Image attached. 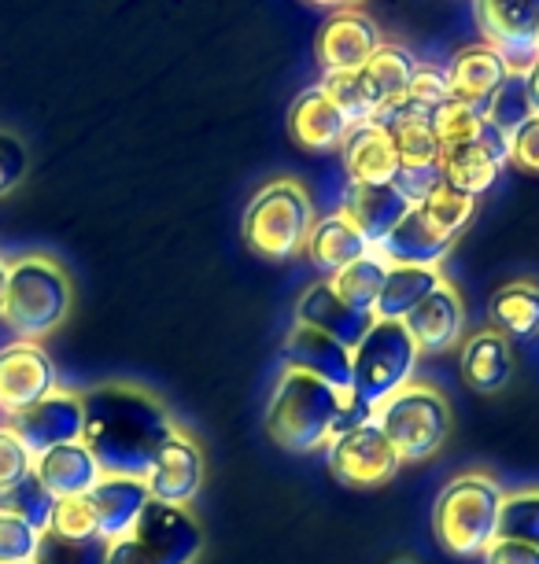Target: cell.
I'll list each match as a JSON object with an SVG mask.
<instances>
[{
    "instance_id": "cell-28",
    "label": "cell",
    "mask_w": 539,
    "mask_h": 564,
    "mask_svg": "<svg viewBox=\"0 0 539 564\" xmlns=\"http://www.w3.org/2000/svg\"><path fill=\"white\" fill-rule=\"evenodd\" d=\"M499 163L484 152L477 141H466V144H454V148H443L440 155V174H443V185L459 188L466 196H484L488 188L499 181Z\"/></svg>"
},
{
    "instance_id": "cell-21",
    "label": "cell",
    "mask_w": 539,
    "mask_h": 564,
    "mask_svg": "<svg viewBox=\"0 0 539 564\" xmlns=\"http://www.w3.org/2000/svg\"><path fill=\"white\" fill-rule=\"evenodd\" d=\"M34 480L52 498H74V495H89L104 480V473L86 443H67L34 457Z\"/></svg>"
},
{
    "instance_id": "cell-12",
    "label": "cell",
    "mask_w": 539,
    "mask_h": 564,
    "mask_svg": "<svg viewBox=\"0 0 539 564\" xmlns=\"http://www.w3.org/2000/svg\"><path fill=\"white\" fill-rule=\"evenodd\" d=\"M8 424L23 435L30 454L41 457L45 451H56V446L82 443V432H86V399H82L78 391L56 388L48 399H41L37 406L15 413Z\"/></svg>"
},
{
    "instance_id": "cell-37",
    "label": "cell",
    "mask_w": 539,
    "mask_h": 564,
    "mask_svg": "<svg viewBox=\"0 0 539 564\" xmlns=\"http://www.w3.org/2000/svg\"><path fill=\"white\" fill-rule=\"evenodd\" d=\"M499 535L525 539L539 550V487H521V491H506Z\"/></svg>"
},
{
    "instance_id": "cell-48",
    "label": "cell",
    "mask_w": 539,
    "mask_h": 564,
    "mask_svg": "<svg viewBox=\"0 0 539 564\" xmlns=\"http://www.w3.org/2000/svg\"><path fill=\"white\" fill-rule=\"evenodd\" d=\"M473 141H477V144L484 148V152H488L499 166H510V137L495 130V126H492L488 119H484V126L477 130V137H473Z\"/></svg>"
},
{
    "instance_id": "cell-51",
    "label": "cell",
    "mask_w": 539,
    "mask_h": 564,
    "mask_svg": "<svg viewBox=\"0 0 539 564\" xmlns=\"http://www.w3.org/2000/svg\"><path fill=\"white\" fill-rule=\"evenodd\" d=\"M306 4H319V8H330V12H341V8H352L355 0H306Z\"/></svg>"
},
{
    "instance_id": "cell-47",
    "label": "cell",
    "mask_w": 539,
    "mask_h": 564,
    "mask_svg": "<svg viewBox=\"0 0 539 564\" xmlns=\"http://www.w3.org/2000/svg\"><path fill=\"white\" fill-rule=\"evenodd\" d=\"M484 564H539V550L525 539L499 535L484 550Z\"/></svg>"
},
{
    "instance_id": "cell-6",
    "label": "cell",
    "mask_w": 539,
    "mask_h": 564,
    "mask_svg": "<svg viewBox=\"0 0 539 564\" xmlns=\"http://www.w3.org/2000/svg\"><path fill=\"white\" fill-rule=\"evenodd\" d=\"M204 528L188 506L148 502L130 535L108 546V564H196Z\"/></svg>"
},
{
    "instance_id": "cell-22",
    "label": "cell",
    "mask_w": 539,
    "mask_h": 564,
    "mask_svg": "<svg viewBox=\"0 0 539 564\" xmlns=\"http://www.w3.org/2000/svg\"><path fill=\"white\" fill-rule=\"evenodd\" d=\"M341 210L355 221L358 232L369 240V248H377L410 215V204L396 193V185H352L347 181Z\"/></svg>"
},
{
    "instance_id": "cell-20",
    "label": "cell",
    "mask_w": 539,
    "mask_h": 564,
    "mask_svg": "<svg viewBox=\"0 0 539 564\" xmlns=\"http://www.w3.org/2000/svg\"><path fill=\"white\" fill-rule=\"evenodd\" d=\"M289 133L300 148L333 152V148H341L344 137L352 133V122H347V115L330 100V93H325L322 85H314V89H306L292 100Z\"/></svg>"
},
{
    "instance_id": "cell-8",
    "label": "cell",
    "mask_w": 539,
    "mask_h": 564,
    "mask_svg": "<svg viewBox=\"0 0 539 564\" xmlns=\"http://www.w3.org/2000/svg\"><path fill=\"white\" fill-rule=\"evenodd\" d=\"M377 421L388 440H392L399 457H403V465L429 462L451 432L448 399H443L432 384H421V380L407 384L388 402H380Z\"/></svg>"
},
{
    "instance_id": "cell-5",
    "label": "cell",
    "mask_w": 539,
    "mask_h": 564,
    "mask_svg": "<svg viewBox=\"0 0 539 564\" xmlns=\"http://www.w3.org/2000/svg\"><path fill=\"white\" fill-rule=\"evenodd\" d=\"M314 229V207L311 196L300 181H270L262 185L251 204L245 210V243L259 259L270 262H284L292 254H300L306 248V237Z\"/></svg>"
},
{
    "instance_id": "cell-29",
    "label": "cell",
    "mask_w": 539,
    "mask_h": 564,
    "mask_svg": "<svg viewBox=\"0 0 539 564\" xmlns=\"http://www.w3.org/2000/svg\"><path fill=\"white\" fill-rule=\"evenodd\" d=\"M492 322L495 333L506 339H532L539 336V284L536 281H510L492 295Z\"/></svg>"
},
{
    "instance_id": "cell-50",
    "label": "cell",
    "mask_w": 539,
    "mask_h": 564,
    "mask_svg": "<svg viewBox=\"0 0 539 564\" xmlns=\"http://www.w3.org/2000/svg\"><path fill=\"white\" fill-rule=\"evenodd\" d=\"M8 276H12V262L0 259V311H4V295H8Z\"/></svg>"
},
{
    "instance_id": "cell-27",
    "label": "cell",
    "mask_w": 539,
    "mask_h": 564,
    "mask_svg": "<svg viewBox=\"0 0 539 564\" xmlns=\"http://www.w3.org/2000/svg\"><path fill=\"white\" fill-rule=\"evenodd\" d=\"M462 377L481 395H495L510 380V339L503 333H477L462 344Z\"/></svg>"
},
{
    "instance_id": "cell-35",
    "label": "cell",
    "mask_w": 539,
    "mask_h": 564,
    "mask_svg": "<svg viewBox=\"0 0 539 564\" xmlns=\"http://www.w3.org/2000/svg\"><path fill=\"white\" fill-rule=\"evenodd\" d=\"M484 126V104H470L451 97L448 104H440L432 111V133H436L440 148H454V144H466L477 137V130Z\"/></svg>"
},
{
    "instance_id": "cell-9",
    "label": "cell",
    "mask_w": 539,
    "mask_h": 564,
    "mask_svg": "<svg viewBox=\"0 0 539 564\" xmlns=\"http://www.w3.org/2000/svg\"><path fill=\"white\" fill-rule=\"evenodd\" d=\"M325 465L341 484L369 491V487H385L399 473L403 457L392 446V440L380 429L377 413L355 429L341 432L336 440L325 446Z\"/></svg>"
},
{
    "instance_id": "cell-44",
    "label": "cell",
    "mask_w": 539,
    "mask_h": 564,
    "mask_svg": "<svg viewBox=\"0 0 539 564\" xmlns=\"http://www.w3.org/2000/svg\"><path fill=\"white\" fill-rule=\"evenodd\" d=\"M407 97L414 100V104H421V108H425V111H436L440 104H448V100H451V82H448V70L429 67V63H418L414 82H410Z\"/></svg>"
},
{
    "instance_id": "cell-33",
    "label": "cell",
    "mask_w": 539,
    "mask_h": 564,
    "mask_svg": "<svg viewBox=\"0 0 539 564\" xmlns=\"http://www.w3.org/2000/svg\"><path fill=\"white\" fill-rule=\"evenodd\" d=\"M532 100H528V85H525V74H506V82L499 89L484 100V119H488L495 130L514 137L521 126L532 119Z\"/></svg>"
},
{
    "instance_id": "cell-23",
    "label": "cell",
    "mask_w": 539,
    "mask_h": 564,
    "mask_svg": "<svg viewBox=\"0 0 539 564\" xmlns=\"http://www.w3.org/2000/svg\"><path fill=\"white\" fill-rule=\"evenodd\" d=\"M303 251H306V259L314 262V270L325 273V281H330L333 273H341L344 265L374 254L369 240L358 232V226L344 215V210L325 215V218H314V229H311V237H306Z\"/></svg>"
},
{
    "instance_id": "cell-25",
    "label": "cell",
    "mask_w": 539,
    "mask_h": 564,
    "mask_svg": "<svg viewBox=\"0 0 539 564\" xmlns=\"http://www.w3.org/2000/svg\"><path fill=\"white\" fill-rule=\"evenodd\" d=\"M454 240H443L436 237L414 207H410V215L399 221V226L388 232L385 243H377L374 254L380 262L388 265H429V270H436L440 259H448Z\"/></svg>"
},
{
    "instance_id": "cell-52",
    "label": "cell",
    "mask_w": 539,
    "mask_h": 564,
    "mask_svg": "<svg viewBox=\"0 0 539 564\" xmlns=\"http://www.w3.org/2000/svg\"><path fill=\"white\" fill-rule=\"evenodd\" d=\"M396 564H410V561H396Z\"/></svg>"
},
{
    "instance_id": "cell-34",
    "label": "cell",
    "mask_w": 539,
    "mask_h": 564,
    "mask_svg": "<svg viewBox=\"0 0 539 564\" xmlns=\"http://www.w3.org/2000/svg\"><path fill=\"white\" fill-rule=\"evenodd\" d=\"M322 89L330 93V100L347 115V122H352V126H363V122L377 119L380 104H377L374 93H369L363 70H333V74H325Z\"/></svg>"
},
{
    "instance_id": "cell-39",
    "label": "cell",
    "mask_w": 539,
    "mask_h": 564,
    "mask_svg": "<svg viewBox=\"0 0 539 564\" xmlns=\"http://www.w3.org/2000/svg\"><path fill=\"white\" fill-rule=\"evenodd\" d=\"M48 535L67 539V542L100 539L97 535V520H93V509L86 502V495L56 498V506H52V520H48Z\"/></svg>"
},
{
    "instance_id": "cell-18",
    "label": "cell",
    "mask_w": 539,
    "mask_h": 564,
    "mask_svg": "<svg viewBox=\"0 0 539 564\" xmlns=\"http://www.w3.org/2000/svg\"><path fill=\"white\" fill-rule=\"evenodd\" d=\"M295 322L319 328V333L333 336L336 344L355 350L366 339L369 328H374V314L352 311V306L330 289V281H314L311 289H303L300 303H295Z\"/></svg>"
},
{
    "instance_id": "cell-26",
    "label": "cell",
    "mask_w": 539,
    "mask_h": 564,
    "mask_svg": "<svg viewBox=\"0 0 539 564\" xmlns=\"http://www.w3.org/2000/svg\"><path fill=\"white\" fill-rule=\"evenodd\" d=\"M440 281V270H429V265H388L385 289L374 303V322H407Z\"/></svg>"
},
{
    "instance_id": "cell-7",
    "label": "cell",
    "mask_w": 539,
    "mask_h": 564,
    "mask_svg": "<svg viewBox=\"0 0 539 564\" xmlns=\"http://www.w3.org/2000/svg\"><path fill=\"white\" fill-rule=\"evenodd\" d=\"M418 355L421 350L403 322H374L363 344L352 350L355 395L369 406H380V402L399 395L407 384H414Z\"/></svg>"
},
{
    "instance_id": "cell-53",
    "label": "cell",
    "mask_w": 539,
    "mask_h": 564,
    "mask_svg": "<svg viewBox=\"0 0 539 564\" xmlns=\"http://www.w3.org/2000/svg\"><path fill=\"white\" fill-rule=\"evenodd\" d=\"M23 564H37V561H23Z\"/></svg>"
},
{
    "instance_id": "cell-1",
    "label": "cell",
    "mask_w": 539,
    "mask_h": 564,
    "mask_svg": "<svg viewBox=\"0 0 539 564\" xmlns=\"http://www.w3.org/2000/svg\"><path fill=\"white\" fill-rule=\"evenodd\" d=\"M86 432L82 443L97 457L104 476L148 480L160 446L177 424L152 391L133 384H104L86 391Z\"/></svg>"
},
{
    "instance_id": "cell-17",
    "label": "cell",
    "mask_w": 539,
    "mask_h": 564,
    "mask_svg": "<svg viewBox=\"0 0 539 564\" xmlns=\"http://www.w3.org/2000/svg\"><path fill=\"white\" fill-rule=\"evenodd\" d=\"M407 333L414 336L418 350H448L462 344L466 333V303H462L459 289L451 281H440L429 292L425 303H418V311L407 317Z\"/></svg>"
},
{
    "instance_id": "cell-46",
    "label": "cell",
    "mask_w": 539,
    "mask_h": 564,
    "mask_svg": "<svg viewBox=\"0 0 539 564\" xmlns=\"http://www.w3.org/2000/svg\"><path fill=\"white\" fill-rule=\"evenodd\" d=\"M510 163L539 174V115H532V119L510 137Z\"/></svg>"
},
{
    "instance_id": "cell-13",
    "label": "cell",
    "mask_w": 539,
    "mask_h": 564,
    "mask_svg": "<svg viewBox=\"0 0 539 564\" xmlns=\"http://www.w3.org/2000/svg\"><path fill=\"white\" fill-rule=\"evenodd\" d=\"M148 491L155 502L166 506H193V498L204 487V451L188 432L174 429V435L160 446L148 473Z\"/></svg>"
},
{
    "instance_id": "cell-19",
    "label": "cell",
    "mask_w": 539,
    "mask_h": 564,
    "mask_svg": "<svg viewBox=\"0 0 539 564\" xmlns=\"http://www.w3.org/2000/svg\"><path fill=\"white\" fill-rule=\"evenodd\" d=\"M344 170L352 185H392L399 170V152L392 133L380 122H363L352 126V133L341 144Z\"/></svg>"
},
{
    "instance_id": "cell-32",
    "label": "cell",
    "mask_w": 539,
    "mask_h": 564,
    "mask_svg": "<svg viewBox=\"0 0 539 564\" xmlns=\"http://www.w3.org/2000/svg\"><path fill=\"white\" fill-rule=\"evenodd\" d=\"M421 221L436 232V237L443 240H454L462 229L470 226V218H473V210H477V199L466 196V193H459V188H451V185H440L436 193H432L425 204L414 207Z\"/></svg>"
},
{
    "instance_id": "cell-14",
    "label": "cell",
    "mask_w": 539,
    "mask_h": 564,
    "mask_svg": "<svg viewBox=\"0 0 539 564\" xmlns=\"http://www.w3.org/2000/svg\"><path fill=\"white\" fill-rule=\"evenodd\" d=\"M380 48V30L366 12L358 8H341L325 19L322 34H319V63L325 74L333 70H363L366 59Z\"/></svg>"
},
{
    "instance_id": "cell-31",
    "label": "cell",
    "mask_w": 539,
    "mask_h": 564,
    "mask_svg": "<svg viewBox=\"0 0 539 564\" xmlns=\"http://www.w3.org/2000/svg\"><path fill=\"white\" fill-rule=\"evenodd\" d=\"M385 276H388V262H380L377 254H366L352 265H344L341 273L330 276V289L341 295V300L352 306L358 314H374V303L380 289H385Z\"/></svg>"
},
{
    "instance_id": "cell-30",
    "label": "cell",
    "mask_w": 539,
    "mask_h": 564,
    "mask_svg": "<svg viewBox=\"0 0 539 564\" xmlns=\"http://www.w3.org/2000/svg\"><path fill=\"white\" fill-rule=\"evenodd\" d=\"M414 70H418V59L410 56L403 45H388V41H380V48L366 59L363 78L369 85V93L377 97V104L385 108V104L407 97L410 82H414Z\"/></svg>"
},
{
    "instance_id": "cell-45",
    "label": "cell",
    "mask_w": 539,
    "mask_h": 564,
    "mask_svg": "<svg viewBox=\"0 0 539 564\" xmlns=\"http://www.w3.org/2000/svg\"><path fill=\"white\" fill-rule=\"evenodd\" d=\"M26 166H30V155H26V144L19 141L15 133H4L0 130V199L12 196L26 177Z\"/></svg>"
},
{
    "instance_id": "cell-11",
    "label": "cell",
    "mask_w": 539,
    "mask_h": 564,
    "mask_svg": "<svg viewBox=\"0 0 539 564\" xmlns=\"http://www.w3.org/2000/svg\"><path fill=\"white\" fill-rule=\"evenodd\" d=\"M56 388V366H52V358L41 344L15 339V344L0 350V410L8 417L37 406Z\"/></svg>"
},
{
    "instance_id": "cell-43",
    "label": "cell",
    "mask_w": 539,
    "mask_h": 564,
    "mask_svg": "<svg viewBox=\"0 0 539 564\" xmlns=\"http://www.w3.org/2000/svg\"><path fill=\"white\" fill-rule=\"evenodd\" d=\"M392 185H396V193L403 196L410 207H421L443 185L440 163L436 166H399L396 177H392Z\"/></svg>"
},
{
    "instance_id": "cell-24",
    "label": "cell",
    "mask_w": 539,
    "mask_h": 564,
    "mask_svg": "<svg viewBox=\"0 0 539 564\" xmlns=\"http://www.w3.org/2000/svg\"><path fill=\"white\" fill-rule=\"evenodd\" d=\"M506 63L492 45H466L459 48L448 63V82H451V97L484 104L495 89L506 82Z\"/></svg>"
},
{
    "instance_id": "cell-38",
    "label": "cell",
    "mask_w": 539,
    "mask_h": 564,
    "mask_svg": "<svg viewBox=\"0 0 539 564\" xmlns=\"http://www.w3.org/2000/svg\"><path fill=\"white\" fill-rule=\"evenodd\" d=\"M41 531L23 520L12 509L0 506V564H23V561H37L41 550Z\"/></svg>"
},
{
    "instance_id": "cell-41",
    "label": "cell",
    "mask_w": 539,
    "mask_h": 564,
    "mask_svg": "<svg viewBox=\"0 0 539 564\" xmlns=\"http://www.w3.org/2000/svg\"><path fill=\"white\" fill-rule=\"evenodd\" d=\"M0 506L12 509V513H19L23 520H30L41 535H48V520H52V506H56V498H52L34 476H30L26 484H19L15 491H8L4 498H0Z\"/></svg>"
},
{
    "instance_id": "cell-4",
    "label": "cell",
    "mask_w": 539,
    "mask_h": 564,
    "mask_svg": "<svg viewBox=\"0 0 539 564\" xmlns=\"http://www.w3.org/2000/svg\"><path fill=\"white\" fill-rule=\"evenodd\" d=\"M71 300V276L63 273L60 262L45 259V254H23V259L12 262L0 322L12 328L19 339L41 344L67 322Z\"/></svg>"
},
{
    "instance_id": "cell-2",
    "label": "cell",
    "mask_w": 539,
    "mask_h": 564,
    "mask_svg": "<svg viewBox=\"0 0 539 564\" xmlns=\"http://www.w3.org/2000/svg\"><path fill=\"white\" fill-rule=\"evenodd\" d=\"M355 395H341L311 372L289 369L278 377L267 406L270 440L289 454H314L336 440L344 424V410Z\"/></svg>"
},
{
    "instance_id": "cell-42",
    "label": "cell",
    "mask_w": 539,
    "mask_h": 564,
    "mask_svg": "<svg viewBox=\"0 0 539 564\" xmlns=\"http://www.w3.org/2000/svg\"><path fill=\"white\" fill-rule=\"evenodd\" d=\"M37 564H108V542L89 539V542H67L56 535L41 539Z\"/></svg>"
},
{
    "instance_id": "cell-36",
    "label": "cell",
    "mask_w": 539,
    "mask_h": 564,
    "mask_svg": "<svg viewBox=\"0 0 539 564\" xmlns=\"http://www.w3.org/2000/svg\"><path fill=\"white\" fill-rule=\"evenodd\" d=\"M392 141L399 152V166H436L443 148L432 133V119H407L392 126Z\"/></svg>"
},
{
    "instance_id": "cell-15",
    "label": "cell",
    "mask_w": 539,
    "mask_h": 564,
    "mask_svg": "<svg viewBox=\"0 0 539 564\" xmlns=\"http://www.w3.org/2000/svg\"><path fill=\"white\" fill-rule=\"evenodd\" d=\"M284 366L311 372V377L325 380L341 395H355L352 388V347L336 344L333 336L319 333V328L295 322L284 336Z\"/></svg>"
},
{
    "instance_id": "cell-40",
    "label": "cell",
    "mask_w": 539,
    "mask_h": 564,
    "mask_svg": "<svg viewBox=\"0 0 539 564\" xmlns=\"http://www.w3.org/2000/svg\"><path fill=\"white\" fill-rule=\"evenodd\" d=\"M34 476V454L12 424H0V498Z\"/></svg>"
},
{
    "instance_id": "cell-3",
    "label": "cell",
    "mask_w": 539,
    "mask_h": 564,
    "mask_svg": "<svg viewBox=\"0 0 539 564\" xmlns=\"http://www.w3.org/2000/svg\"><path fill=\"white\" fill-rule=\"evenodd\" d=\"M506 491L488 473H462L443 487L432 509L436 542L454 557H484L499 539Z\"/></svg>"
},
{
    "instance_id": "cell-16",
    "label": "cell",
    "mask_w": 539,
    "mask_h": 564,
    "mask_svg": "<svg viewBox=\"0 0 539 564\" xmlns=\"http://www.w3.org/2000/svg\"><path fill=\"white\" fill-rule=\"evenodd\" d=\"M86 502L97 520V535L108 542H119L122 535H130L133 524L141 520V513L152 502L144 480H130V476H104V480L86 495Z\"/></svg>"
},
{
    "instance_id": "cell-10",
    "label": "cell",
    "mask_w": 539,
    "mask_h": 564,
    "mask_svg": "<svg viewBox=\"0 0 539 564\" xmlns=\"http://www.w3.org/2000/svg\"><path fill=\"white\" fill-rule=\"evenodd\" d=\"M473 15L510 74H528L539 59V0H473Z\"/></svg>"
},
{
    "instance_id": "cell-49",
    "label": "cell",
    "mask_w": 539,
    "mask_h": 564,
    "mask_svg": "<svg viewBox=\"0 0 539 564\" xmlns=\"http://www.w3.org/2000/svg\"><path fill=\"white\" fill-rule=\"evenodd\" d=\"M525 85H528V100H532V111L539 115V59H536V67L525 74Z\"/></svg>"
}]
</instances>
